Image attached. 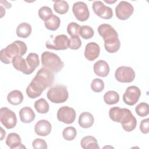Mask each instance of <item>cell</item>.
Returning a JSON list of instances; mask_svg holds the SVG:
<instances>
[{"instance_id": "6da1fadb", "label": "cell", "mask_w": 149, "mask_h": 149, "mask_svg": "<svg viewBox=\"0 0 149 149\" xmlns=\"http://www.w3.org/2000/svg\"><path fill=\"white\" fill-rule=\"evenodd\" d=\"M109 116L112 121L120 123L122 128L126 132H132L136 127L137 120L127 108L112 107L109 111Z\"/></svg>"}, {"instance_id": "7a4b0ae2", "label": "cell", "mask_w": 149, "mask_h": 149, "mask_svg": "<svg viewBox=\"0 0 149 149\" xmlns=\"http://www.w3.org/2000/svg\"><path fill=\"white\" fill-rule=\"evenodd\" d=\"M97 30L99 34L103 38L105 50L109 53L116 52L120 47L117 31L108 24H100Z\"/></svg>"}, {"instance_id": "3957f363", "label": "cell", "mask_w": 149, "mask_h": 149, "mask_svg": "<svg viewBox=\"0 0 149 149\" xmlns=\"http://www.w3.org/2000/svg\"><path fill=\"white\" fill-rule=\"evenodd\" d=\"M27 50L26 44L22 41L16 40L1 51V61L5 64H9L16 56L24 55Z\"/></svg>"}, {"instance_id": "277c9868", "label": "cell", "mask_w": 149, "mask_h": 149, "mask_svg": "<svg viewBox=\"0 0 149 149\" xmlns=\"http://www.w3.org/2000/svg\"><path fill=\"white\" fill-rule=\"evenodd\" d=\"M41 63L44 68L53 73L60 72L64 66L59 56L53 52L45 51L41 54Z\"/></svg>"}, {"instance_id": "5b68a950", "label": "cell", "mask_w": 149, "mask_h": 149, "mask_svg": "<svg viewBox=\"0 0 149 149\" xmlns=\"http://www.w3.org/2000/svg\"><path fill=\"white\" fill-rule=\"evenodd\" d=\"M54 79V73L43 67L38 70L31 81L37 84L43 90H45L53 84Z\"/></svg>"}, {"instance_id": "8992f818", "label": "cell", "mask_w": 149, "mask_h": 149, "mask_svg": "<svg viewBox=\"0 0 149 149\" xmlns=\"http://www.w3.org/2000/svg\"><path fill=\"white\" fill-rule=\"evenodd\" d=\"M47 96L52 102L61 104L67 101L69 93L65 86L56 85L49 89L47 93Z\"/></svg>"}, {"instance_id": "52a82bcc", "label": "cell", "mask_w": 149, "mask_h": 149, "mask_svg": "<svg viewBox=\"0 0 149 149\" xmlns=\"http://www.w3.org/2000/svg\"><path fill=\"white\" fill-rule=\"evenodd\" d=\"M0 120L8 129L13 128L17 123L15 113L6 107H2L0 109Z\"/></svg>"}, {"instance_id": "ba28073f", "label": "cell", "mask_w": 149, "mask_h": 149, "mask_svg": "<svg viewBox=\"0 0 149 149\" xmlns=\"http://www.w3.org/2000/svg\"><path fill=\"white\" fill-rule=\"evenodd\" d=\"M115 77L117 81L121 83L132 82L135 78L134 70L129 66H122L115 71Z\"/></svg>"}, {"instance_id": "9c48e42d", "label": "cell", "mask_w": 149, "mask_h": 149, "mask_svg": "<svg viewBox=\"0 0 149 149\" xmlns=\"http://www.w3.org/2000/svg\"><path fill=\"white\" fill-rule=\"evenodd\" d=\"M69 38L65 34L56 36L53 40H48L45 43L47 48L54 50H65L68 47Z\"/></svg>"}, {"instance_id": "30bf717a", "label": "cell", "mask_w": 149, "mask_h": 149, "mask_svg": "<svg viewBox=\"0 0 149 149\" xmlns=\"http://www.w3.org/2000/svg\"><path fill=\"white\" fill-rule=\"evenodd\" d=\"M134 12L133 5L126 1H120L115 8L116 17L122 20L129 19Z\"/></svg>"}, {"instance_id": "8fae6325", "label": "cell", "mask_w": 149, "mask_h": 149, "mask_svg": "<svg viewBox=\"0 0 149 149\" xmlns=\"http://www.w3.org/2000/svg\"><path fill=\"white\" fill-rule=\"evenodd\" d=\"M76 116L75 110L68 106H63L57 112V118L59 121L66 124L72 123Z\"/></svg>"}, {"instance_id": "7c38bea8", "label": "cell", "mask_w": 149, "mask_h": 149, "mask_svg": "<svg viewBox=\"0 0 149 149\" xmlns=\"http://www.w3.org/2000/svg\"><path fill=\"white\" fill-rule=\"evenodd\" d=\"M140 95L141 91L139 87L131 86L126 88L123 95V100L126 104L132 106L137 102Z\"/></svg>"}, {"instance_id": "4fadbf2b", "label": "cell", "mask_w": 149, "mask_h": 149, "mask_svg": "<svg viewBox=\"0 0 149 149\" xmlns=\"http://www.w3.org/2000/svg\"><path fill=\"white\" fill-rule=\"evenodd\" d=\"M72 11L76 18L80 22L87 20L90 16L87 5L84 2L79 1L75 2L73 5Z\"/></svg>"}, {"instance_id": "5bb4252c", "label": "cell", "mask_w": 149, "mask_h": 149, "mask_svg": "<svg viewBox=\"0 0 149 149\" xmlns=\"http://www.w3.org/2000/svg\"><path fill=\"white\" fill-rule=\"evenodd\" d=\"M92 8L94 13L102 19H110L113 16L112 9L109 6H105L100 1H94L92 5Z\"/></svg>"}, {"instance_id": "9a60e30c", "label": "cell", "mask_w": 149, "mask_h": 149, "mask_svg": "<svg viewBox=\"0 0 149 149\" xmlns=\"http://www.w3.org/2000/svg\"><path fill=\"white\" fill-rule=\"evenodd\" d=\"M100 53V47L97 43L91 42L86 45L84 56L87 60L90 61H94L99 56Z\"/></svg>"}, {"instance_id": "2e32d148", "label": "cell", "mask_w": 149, "mask_h": 149, "mask_svg": "<svg viewBox=\"0 0 149 149\" xmlns=\"http://www.w3.org/2000/svg\"><path fill=\"white\" fill-rule=\"evenodd\" d=\"M52 129L51 123L47 120L41 119L38 121L35 126L34 130L36 133L40 136H46L48 135Z\"/></svg>"}, {"instance_id": "e0dca14e", "label": "cell", "mask_w": 149, "mask_h": 149, "mask_svg": "<svg viewBox=\"0 0 149 149\" xmlns=\"http://www.w3.org/2000/svg\"><path fill=\"white\" fill-rule=\"evenodd\" d=\"M6 144L10 149L26 148V147L22 144L20 136L16 133H10L8 135L6 139Z\"/></svg>"}, {"instance_id": "ac0fdd59", "label": "cell", "mask_w": 149, "mask_h": 149, "mask_svg": "<svg viewBox=\"0 0 149 149\" xmlns=\"http://www.w3.org/2000/svg\"><path fill=\"white\" fill-rule=\"evenodd\" d=\"M13 66L17 70L22 72L25 74H30L32 72L29 69L26 59L22 58L21 56H16L13 58L12 61Z\"/></svg>"}, {"instance_id": "d6986e66", "label": "cell", "mask_w": 149, "mask_h": 149, "mask_svg": "<svg viewBox=\"0 0 149 149\" xmlns=\"http://www.w3.org/2000/svg\"><path fill=\"white\" fill-rule=\"evenodd\" d=\"M95 74L100 77H106L109 73V66L108 63L104 60L97 61L93 66Z\"/></svg>"}, {"instance_id": "ffe728a7", "label": "cell", "mask_w": 149, "mask_h": 149, "mask_svg": "<svg viewBox=\"0 0 149 149\" xmlns=\"http://www.w3.org/2000/svg\"><path fill=\"white\" fill-rule=\"evenodd\" d=\"M94 118L93 115L88 112H82L79 118L78 123L80 127L83 128H89L91 127L94 123Z\"/></svg>"}, {"instance_id": "44dd1931", "label": "cell", "mask_w": 149, "mask_h": 149, "mask_svg": "<svg viewBox=\"0 0 149 149\" xmlns=\"http://www.w3.org/2000/svg\"><path fill=\"white\" fill-rule=\"evenodd\" d=\"M19 116L20 120L26 123H31L34 120L36 115L33 109L29 107L22 108L19 111Z\"/></svg>"}, {"instance_id": "7402d4cb", "label": "cell", "mask_w": 149, "mask_h": 149, "mask_svg": "<svg viewBox=\"0 0 149 149\" xmlns=\"http://www.w3.org/2000/svg\"><path fill=\"white\" fill-rule=\"evenodd\" d=\"M80 144L83 148L100 149L97 139L91 136H87L82 138Z\"/></svg>"}, {"instance_id": "603a6c76", "label": "cell", "mask_w": 149, "mask_h": 149, "mask_svg": "<svg viewBox=\"0 0 149 149\" xmlns=\"http://www.w3.org/2000/svg\"><path fill=\"white\" fill-rule=\"evenodd\" d=\"M7 100L10 104L17 105L22 102L23 100V95L20 91L15 90L10 91L8 94Z\"/></svg>"}, {"instance_id": "cb8c5ba5", "label": "cell", "mask_w": 149, "mask_h": 149, "mask_svg": "<svg viewBox=\"0 0 149 149\" xmlns=\"http://www.w3.org/2000/svg\"><path fill=\"white\" fill-rule=\"evenodd\" d=\"M32 28L30 24L23 22L19 24L16 29V34L19 37L26 38L31 33Z\"/></svg>"}, {"instance_id": "d4e9b609", "label": "cell", "mask_w": 149, "mask_h": 149, "mask_svg": "<svg viewBox=\"0 0 149 149\" xmlns=\"http://www.w3.org/2000/svg\"><path fill=\"white\" fill-rule=\"evenodd\" d=\"M44 90L31 81L26 88V94L30 98H36L41 95Z\"/></svg>"}, {"instance_id": "484cf974", "label": "cell", "mask_w": 149, "mask_h": 149, "mask_svg": "<svg viewBox=\"0 0 149 149\" xmlns=\"http://www.w3.org/2000/svg\"><path fill=\"white\" fill-rule=\"evenodd\" d=\"M26 61L29 69L32 73L40 65L38 55L36 53H30L27 56Z\"/></svg>"}, {"instance_id": "4316f807", "label": "cell", "mask_w": 149, "mask_h": 149, "mask_svg": "<svg viewBox=\"0 0 149 149\" xmlns=\"http://www.w3.org/2000/svg\"><path fill=\"white\" fill-rule=\"evenodd\" d=\"M104 100L108 105L115 104L119 101V95L115 91L110 90L104 94Z\"/></svg>"}, {"instance_id": "83f0119b", "label": "cell", "mask_w": 149, "mask_h": 149, "mask_svg": "<svg viewBox=\"0 0 149 149\" xmlns=\"http://www.w3.org/2000/svg\"><path fill=\"white\" fill-rule=\"evenodd\" d=\"M34 108L37 112L40 113H47L49 109L48 102L44 98H40L34 103Z\"/></svg>"}, {"instance_id": "f1b7e54d", "label": "cell", "mask_w": 149, "mask_h": 149, "mask_svg": "<svg viewBox=\"0 0 149 149\" xmlns=\"http://www.w3.org/2000/svg\"><path fill=\"white\" fill-rule=\"evenodd\" d=\"M61 24V20L59 17L56 15H53L49 20L44 22L45 27L52 31H55L57 30Z\"/></svg>"}, {"instance_id": "f546056e", "label": "cell", "mask_w": 149, "mask_h": 149, "mask_svg": "<svg viewBox=\"0 0 149 149\" xmlns=\"http://www.w3.org/2000/svg\"><path fill=\"white\" fill-rule=\"evenodd\" d=\"M54 9L56 13L63 15L68 11L69 5L66 1L60 0L54 1Z\"/></svg>"}, {"instance_id": "4dcf8cb0", "label": "cell", "mask_w": 149, "mask_h": 149, "mask_svg": "<svg viewBox=\"0 0 149 149\" xmlns=\"http://www.w3.org/2000/svg\"><path fill=\"white\" fill-rule=\"evenodd\" d=\"M53 15L52 9L48 6H42L38 10V16L44 22L49 20Z\"/></svg>"}, {"instance_id": "1f68e13d", "label": "cell", "mask_w": 149, "mask_h": 149, "mask_svg": "<svg viewBox=\"0 0 149 149\" xmlns=\"http://www.w3.org/2000/svg\"><path fill=\"white\" fill-rule=\"evenodd\" d=\"M94 34L93 28L89 26L84 25L80 27L79 30V35L84 39L87 40L91 38Z\"/></svg>"}, {"instance_id": "d6a6232c", "label": "cell", "mask_w": 149, "mask_h": 149, "mask_svg": "<svg viewBox=\"0 0 149 149\" xmlns=\"http://www.w3.org/2000/svg\"><path fill=\"white\" fill-rule=\"evenodd\" d=\"M62 135L63 138L67 141H71L75 139L77 135L76 129L73 126H69L65 127L63 132Z\"/></svg>"}, {"instance_id": "836d02e7", "label": "cell", "mask_w": 149, "mask_h": 149, "mask_svg": "<svg viewBox=\"0 0 149 149\" xmlns=\"http://www.w3.org/2000/svg\"><path fill=\"white\" fill-rule=\"evenodd\" d=\"M135 111L140 117L146 116L149 113V105L147 103L141 102L136 107Z\"/></svg>"}, {"instance_id": "e575fe53", "label": "cell", "mask_w": 149, "mask_h": 149, "mask_svg": "<svg viewBox=\"0 0 149 149\" xmlns=\"http://www.w3.org/2000/svg\"><path fill=\"white\" fill-rule=\"evenodd\" d=\"M91 88L93 91L95 93H100L104 88V83L101 79L95 78L91 81Z\"/></svg>"}, {"instance_id": "d590c367", "label": "cell", "mask_w": 149, "mask_h": 149, "mask_svg": "<svg viewBox=\"0 0 149 149\" xmlns=\"http://www.w3.org/2000/svg\"><path fill=\"white\" fill-rule=\"evenodd\" d=\"M81 45V41L79 36H71L70 38L69 39L68 47L72 49H78Z\"/></svg>"}, {"instance_id": "8d00e7d4", "label": "cell", "mask_w": 149, "mask_h": 149, "mask_svg": "<svg viewBox=\"0 0 149 149\" xmlns=\"http://www.w3.org/2000/svg\"><path fill=\"white\" fill-rule=\"evenodd\" d=\"M80 26L76 22L70 23L67 27V32L70 36H79Z\"/></svg>"}, {"instance_id": "74e56055", "label": "cell", "mask_w": 149, "mask_h": 149, "mask_svg": "<svg viewBox=\"0 0 149 149\" xmlns=\"http://www.w3.org/2000/svg\"><path fill=\"white\" fill-rule=\"evenodd\" d=\"M32 146L34 149H46L47 144L45 141L41 139H36L32 143Z\"/></svg>"}, {"instance_id": "f35d334b", "label": "cell", "mask_w": 149, "mask_h": 149, "mask_svg": "<svg viewBox=\"0 0 149 149\" xmlns=\"http://www.w3.org/2000/svg\"><path fill=\"white\" fill-rule=\"evenodd\" d=\"M140 130L144 134H147L149 132V119H143L140 125Z\"/></svg>"}, {"instance_id": "ab89813d", "label": "cell", "mask_w": 149, "mask_h": 149, "mask_svg": "<svg viewBox=\"0 0 149 149\" xmlns=\"http://www.w3.org/2000/svg\"><path fill=\"white\" fill-rule=\"evenodd\" d=\"M1 140H2V139H3V137H5V135H6V132H5V131H4V130H3V129L2 127L1 128Z\"/></svg>"}, {"instance_id": "60d3db41", "label": "cell", "mask_w": 149, "mask_h": 149, "mask_svg": "<svg viewBox=\"0 0 149 149\" xmlns=\"http://www.w3.org/2000/svg\"><path fill=\"white\" fill-rule=\"evenodd\" d=\"M105 2H107V3H115V2H116L117 1H106V0H105L104 1Z\"/></svg>"}]
</instances>
